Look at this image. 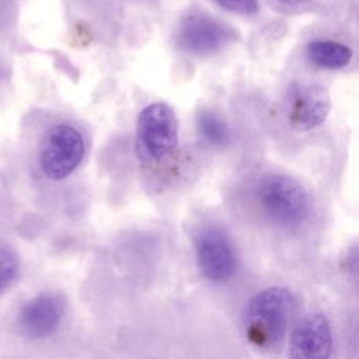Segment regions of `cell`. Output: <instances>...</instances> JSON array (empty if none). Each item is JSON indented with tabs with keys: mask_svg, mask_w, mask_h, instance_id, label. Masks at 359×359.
Returning a JSON list of instances; mask_svg holds the SVG:
<instances>
[{
	"mask_svg": "<svg viewBox=\"0 0 359 359\" xmlns=\"http://www.w3.org/2000/svg\"><path fill=\"white\" fill-rule=\"evenodd\" d=\"M84 156V140L80 132L69 125L52 126L41 147V167L45 175L59 181L69 177Z\"/></svg>",
	"mask_w": 359,
	"mask_h": 359,
	"instance_id": "277c9868",
	"label": "cell"
},
{
	"mask_svg": "<svg viewBox=\"0 0 359 359\" xmlns=\"http://www.w3.org/2000/svg\"><path fill=\"white\" fill-rule=\"evenodd\" d=\"M257 198L265 215L283 227L302 224L310 213V201L304 188L285 174L262 175L257 185Z\"/></svg>",
	"mask_w": 359,
	"mask_h": 359,
	"instance_id": "7a4b0ae2",
	"label": "cell"
},
{
	"mask_svg": "<svg viewBox=\"0 0 359 359\" xmlns=\"http://www.w3.org/2000/svg\"><path fill=\"white\" fill-rule=\"evenodd\" d=\"M233 38V31L208 14H189L181 21L177 32V45L194 56L212 55Z\"/></svg>",
	"mask_w": 359,
	"mask_h": 359,
	"instance_id": "5b68a950",
	"label": "cell"
},
{
	"mask_svg": "<svg viewBox=\"0 0 359 359\" xmlns=\"http://www.w3.org/2000/svg\"><path fill=\"white\" fill-rule=\"evenodd\" d=\"M195 254L201 273L210 282H226L236 271L233 247L227 236L217 227H206L196 234Z\"/></svg>",
	"mask_w": 359,
	"mask_h": 359,
	"instance_id": "52a82bcc",
	"label": "cell"
},
{
	"mask_svg": "<svg viewBox=\"0 0 359 359\" xmlns=\"http://www.w3.org/2000/svg\"><path fill=\"white\" fill-rule=\"evenodd\" d=\"M222 7L238 14H255L259 8L258 0H216Z\"/></svg>",
	"mask_w": 359,
	"mask_h": 359,
	"instance_id": "4fadbf2b",
	"label": "cell"
},
{
	"mask_svg": "<svg viewBox=\"0 0 359 359\" xmlns=\"http://www.w3.org/2000/svg\"><path fill=\"white\" fill-rule=\"evenodd\" d=\"M196 128L203 140L213 147H223L230 142L229 125L213 111L202 109L198 112Z\"/></svg>",
	"mask_w": 359,
	"mask_h": 359,
	"instance_id": "8fae6325",
	"label": "cell"
},
{
	"mask_svg": "<svg viewBox=\"0 0 359 359\" xmlns=\"http://www.w3.org/2000/svg\"><path fill=\"white\" fill-rule=\"evenodd\" d=\"M137 146L142 158L158 161L177 146L178 125L172 108L164 102L144 107L137 116Z\"/></svg>",
	"mask_w": 359,
	"mask_h": 359,
	"instance_id": "3957f363",
	"label": "cell"
},
{
	"mask_svg": "<svg viewBox=\"0 0 359 359\" xmlns=\"http://www.w3.org/2000/svg\"><path fill=\"white\" fill-rule=\"evenodd\" d=\"M290 293L279 286L258 292L244 314V335L259 351H269L283 339L292 313Z\"/></svg>",
	"mask_w": 359,
	"mask_h": 359,
	"instance_id": "6da1fadb",
	"label": "cell"
},
{
	"mask_svg": "<svg viewBox=\"0 0 359 359\" xmlns=\"http://www.w3.org/2000/svg\"><path fill=\"white\" fill-rule=\"evenodd\" d=\"M331 107L327 90L317 83L294 81L289 87L286 114L289 123L297 132H307L318 126Z\"/></svg>",
	"mask_w": 359,
	"mask_h": 359,
	"instance_id": "8992f818",
	"label": "cell"
},
{
	"mask_svg": "<svg viewBox=\"0 0 359 359\" xmlns=\"http://www.w3.org/2000/svg\"><path fill=\"white\" fill-rule=\"evenodd\" d=\"M18 262L15 255L7 248L0 247V292L4 290L15 278Z\"/></svg>",
	"mask_w": 359,
	"mask_h": 359,
	"instance_id": "7c38bea8",
	"label": "cell"
},
{
	"mask_svg": "<svg viewBox=\"0 0 359 359\" xmlns=\"http://www.w3.org/2000/svg\"><path fill=\"white\" fill-rule=\"evenodd\" d=\"M279 3L282 4H289V6H294V4H300V3H304L306 0H278Z\"/></svg>",
	"mask_w": 359,
	"mask_h": 359,
	"instance_id": "5bb4252c",
	"label": "cell"
},
{
	"mask_svg": "<svg viewBox=\"0 0 359 359\" xmlns=\"http://www.w3.org/2000/svg\"><path fill=\"white\" fill-rule=\"evenodd\" d=\"M332 349V334L323 314L309 316L292 334L289 356L297 359L327 358Z\"/></svg>",
	"mask_w": 359,
	"mask_h": 359,
	"instance_id": "ba28073f",
	"label": "cell"
},
{
	"mask_svg": "<svg viewBox=\"0 0 359 359\" xmlns=\"http://www.w3.org/2000/svg\"><path fill=\"white\" fill-rule=\"evenodd\" d=\"M352 49L331 39H314L307 45L309 59L323 69H341L352 59Z\"/></svg>",
	"mask_w": 359,
	"mask_h": 359,
	"instance_id": "30bf717a",
	"label": "cell"
},
{
	"mask_svg": "<svg viewBox=\"0 0 359 359\" xmlns=\"http://www.w3.org/2000/svg\"><path fill=\"white\" fill-rule=\"evenodd\" d=\"M63 311L65 303L60 296L42 293L22 307L18 324L24 335L29 338H45L57 328Z\"/></svg>",
	"mask_w": 359,
	"mask_h": 359,
	"instance_id": "9c48e42d",
	"label": "cell"
}]
</instances>
